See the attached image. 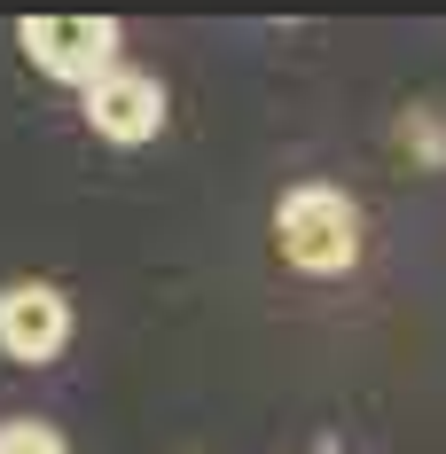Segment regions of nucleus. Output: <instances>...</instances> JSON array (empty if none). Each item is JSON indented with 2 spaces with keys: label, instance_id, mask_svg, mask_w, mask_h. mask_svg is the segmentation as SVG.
Returning a JSON list of instances; mask_svg holds the SVG:
<instances>
[{
  "label": "nucleus",
  "instance_id": "423d86ee",
  "mask_svg": "<svg viewBox=\"0 0 446 454\" xmlns=\"http://www.w3.org/2000/svg\"><path fill=\"white\" fill-rule=\"evenodd\" d=\"M400 141L423 157V165H446V118H439V110H415V118L400 126Z\"/></svg>",
  "mask_w": 446,
  "mask_h": 454
},
{
  "label": "nucleus",
  "instance_id": "f03ea898",
  "mask_svg": "<svg viewBox=\"0 0 446 454\" xmlns=\"http://www.w3.org/2000/svg\"><path fill=\"white\" fill-rule=\"evenodd\" d=\"M16 47L32 55L40 79L79 87V94H87L102 71H118V24H110V16H24V24H16Z\"/></svg>",
  "mask_w": 446,
  "mask_h": 454
},
{
  "label": "nucleus",
  "instance_id": "39448f33",
  "mask_svg": "<svg viewBox=\"0 0 446 454\" xmlns=\"http://www.w3.org/2000/svg\"><path fill=\"white\" fill-rule=\"evenodd\" d=\"M0 454H71V447H63V431L40 423V415H8L0 423Z\"/></svg>",
  "mask_w": 446,
  "mask_h": 454
},
{
  "label": "nucleus",
  "instance_id": "7ed1b4c3",
  "mask_svg": "<svg viewBox=\"0 0 446 454\" xmlns=\"http://www.w3.org/2000/svg\"><path fill=\"white\" fill-rule=\"evenodd\" d=\"M71 345V298L55 282H8L0 290V353L16 368H47Z\"/></svg>",
  "mask_w": 446,
  "mask_h": 454
},
{
  "label": "nucleus",
  "instance_id": "f257e3e1",
  "mask_svg": "<svg viewBox=\"0 0 446 454\" xmlns=\"http://www.w3.org/2000/svg\"><path fill=\"white\" fill-rule=\"evenodd\" d=\"M274 251L298 274H353L360 267V204L329 181H298L274 204Z\"/></svg>",
  "mask_w": 446,
  "mask_h": 454
},
{
  "label": "nucleus",
  "instance_id": "20e7f679",
  "mask_svg": "<svg viewBox=\"0 0 446 454\" xmlns=\"http://www.w3.org/2000/svg\"><path fill=\"white\" fill-rule=\"evenodd\" d=\"M79 102H87V126L102 141H118V149H141V141L165 134V87H157L149 71H134V63L102 71Z\"/></svg>",
  "mask_w": 446,
  "mask_h": 454
}]
</instances>
